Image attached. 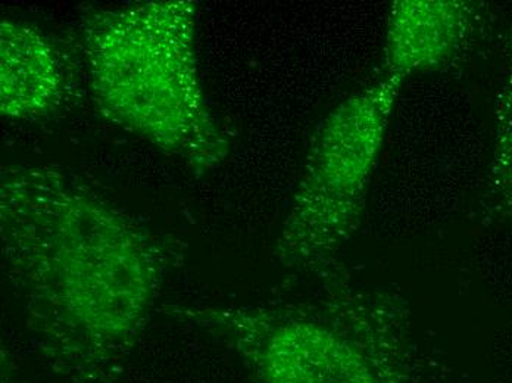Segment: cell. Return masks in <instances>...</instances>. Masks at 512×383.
Instances as JSON below:
<instances>
[{
    "mask_svg": "<svg viewBox=\"0 0 512 383\" xmlns=\"http://www.w3.org/2000/svg\"><path fill=\"white\" fill-rule=\"evenodd\" d=\"M70 64L51 34L20 18L0 23V112L12 121H40L70 98Z\"/></svg>",
    "mask_w": 512,
    "mask_h": 383,
    "instance_id": "obj_6",
    "label": "cell"
},
{
    "mask_svg": "<svg viewBox=\"0 0 512 383\" xmlns=\"http://www.w3.org/2000/svg\"><path fill=\"white\" fill-rule=\"evenodd\" d=\"M227 348L254 383H449L408 302L342 273L317 297L259 305H164Z\"/></svg>",
    "mask_w": 512,
    "mask_h": 383,
    "instance_id": "obj_2",
    "label": "cell"
},
{
    "mask_svg": "<svg viewBox=\"0 0 512 383\" xmlns=\"http://www.w3.org/2000/svg\"><path fill=\"white\" fill-rule=\"evenodd\" d=\"M480 205L486 219L512 223V52L496 93L492 157Z\"/></svg>",
    "mask_w": 512,
    "mask_h": 383,
    "instance_id": "obj_7",
    "label": "cell"
},
{
    "mask_svg": "<svg viewBox=\"0 0 512 383\" xmlns=\"http://www.w3.org/2000/svg\"><path fill=\"white\" fill-rule=\"evenodd\" d=\"M402 80L379 74L343 99L312 137L273 257L283 272L327 279L358 232Z\"/></svg>",
    "mask_w": 512,
    "mask_h": 383,
    "instance_id": "obj_4",
    "label": "cell"
},
{
    "mask_svg": "<svg viewBox=\"0 0 512 383\" xmlns=\"http://www.w3.org/2000/svg\"><path fill=\"white\" fill-rule=\"evenodd\" d=\"M0 241L37 357L65 383L117 382L179 249L49 165L3 168Z\"/></svg>",
    "mask_w": 512,
    "mask_h": 383,
    "instance_id": "obj_1",
    "label": "cell"
},
{
    "mask_svg": "<svg viewBox=\"0 0 512 383\" xmlns=\"http://www.w3.org/2000/svg\"><path fill=\"white\" fill-rule=\"evenodd\" d=\"M195 0L89 9L80 48L90 95L105 120L195 171L218 167L230 139L212 114L196 52Z\"/></svg>",
    "mask_w": 512,
    "mask_h": 383,
    "instance_id": "obj_3",
    "label": "cell"
},
{
    "mask_svg": "<svg viewBox=\"0 0 512 383\" xmlns=\"http://www.w3.org/2000/svg\"><path fill=\"white\" fill-rule=\"evenodd\" d=\"M486 3L473 0H395L387 17L380 74L407 82L461 62L479 42Z\"/></svg>",
    "mask_w": 512,
    "mask_h": 383,
    "instance_id": "obj_5",
    "label": "cell"
}]
</instances>
